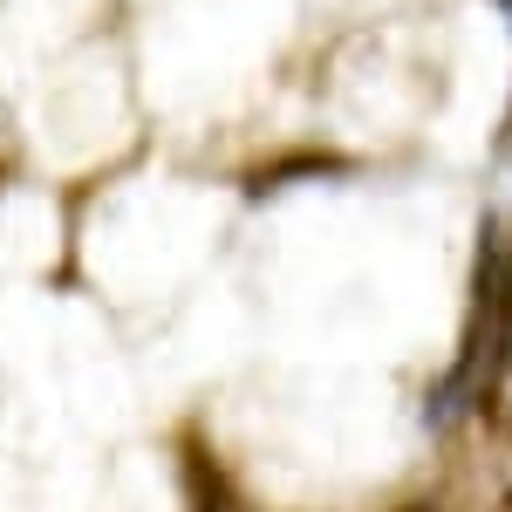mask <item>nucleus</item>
<instances>
[{
	"instance_id": "obj_1",
	"label": "nucleus",
	"mask_w": 512,
	"mask_h": 512,
	"mask_svg": "<svg viewBox=\"0 0 512 512\" xmlns=\"http://www.w3.org/2000/svg\"><path fill=\"white\" fill-rule=\"evenodd\" d=\"M512 369V246L499 233V219L478 226V274H472V328H465V355L444 376V390L431 403V424L444 431L451 417H465L478 396Z\"/></svg>"
}]
</instances>
